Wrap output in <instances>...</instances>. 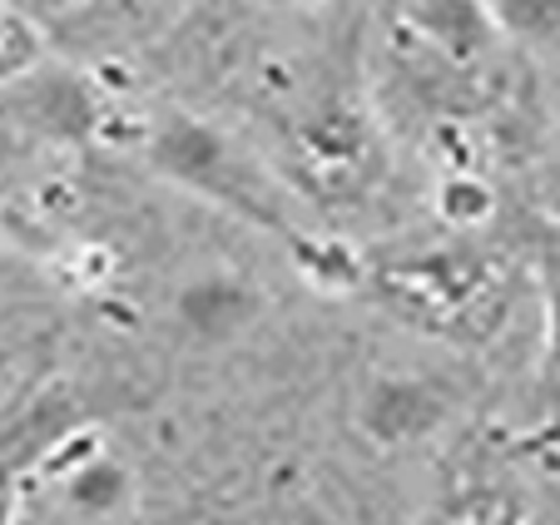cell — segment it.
I'll return each mask as SVG.
<instances>
[{
    "label": "cell",
    "instance_id": "1",
    "mask_svg": "<svg viewBox=\"0 0 560 525\" xmlns=\"http://www.w3.org/2000/svg\"><path fill=\"white\" fill-rule=\"evenodd\" d=\"M149 164L170 184L219 203V209L244 213L264 229H283L278 189L268 184V174L209 119L164 115L149 129Z\"/></svg>",
    "mask_w": 560,
    "mask_h": 525
},
{
    "label": "cell",
    "instance_id": "2",
    "mask_svg": "<svg viewBox=\"0 0 560 525\" xmlns=\"http://www.w3.org/2000/svg\"><path fill=\"white\" fill-rule=\"evenodd\" d=\"M164 317H170V332H179L189 347H233L264 327L268 288L238 262L203 258L170 283Z\"/></svg>",
    "mask_w": 560,
    "mask_h": 525
},
{
    "label": "cell",
    "instance_id": "3",
    "mask_svg": "<svg viewBox=\"0 0 560 525\" xmlns=\"http://www.w3.org/2000/svg\"><path fill=\"white\" fill-rule=\"evenodd\" d=\"M452 392L417 368H372L352 392V427L377 452H412L442 436L452 421Z\"/></svg>",
    "mask_w": 560,
    "mask_h": 525
},
{
    "label": "cell",
    "instance_id": "4",
    "mask_svg": "<svg viewBox=\"0 0 560 525\" xmlns=\"http://www.w3.org/2000/svg\"><path fill=\"white\" fill-rule=\"evenodd\" d=\"M45 471H50L55 501L70 521L85 525H115L135 511L139 501V471L125 452H115L109 442L90 436V431H70L50 456H45Z\"/></svg>",
    "mask_w": 560,
    "mask_h": 525
},
{
    "label": "cell",
    "instance_id": "5",
    "mask_svg": "<svg viewBox=\"0 0 560 525\" xmlns=\"http://www.w3.org/2000/svg\"><path fill=\"white\" fill-rule=\"evenodd\" d=\"M0 109L35 139V144H74L85 139L100 119V105L85 84L65 70H35L25 80H15L5 95H0Z\"/></svg>",
    "mask_w": 560,
    "mask_h": 525
},
{
    "label": "cell",
    "instance_id": "6",
    "mask_svg": "<svg viewBox=\"0 0 560 525\" xmlns=\"http://www.w3.org/2000/svg\"><path fill=\"white\" fill-rule=\"evenodd\" d=\"M491 21L536 50H560V0H487Z\"/></svg>",
    "mask_w": 560,
    "mask_h": 525
},
{
    "label": "cell",
    "instance_id": "7",
    "mask_svg": "<svg viewBox=\"0 0 560 525\" xmlns=\"http://www.w3.org/2000/svg\"><path fill=\"white\" fill-rule=\"evenodd\" d=\"M31 144H35V139L25 135V129L15 125V119L5 115V109H0V194L21 184L25 159H31Z\"/></svg>",
    "mask_w": 560,
    "mask_h": 525
},
{
    "label": "cell",
    "instance_id": "8",
    "mask_svg": "<svg viewBox=\"0 0 560 525\" xmlns=\"http://www.w3.org/2000/svg\"><path fill=\"white\" fill-rule=\"evenodd\" d=\"M550 382L560 387V248L550 253Z\"/></svg>",
    "mask_w": 560,
    "mask_h": 525
},
{
    "label": "cell",
    "instance_id": "9",
    "mask_svg": "<svg viewBox=\"0 0 560 525\" xmlns=\"http://www.w3.org/2000/svg\"><path fill=\"white\" fill-rule=\"evenodd\" d=\"M21 515V466L0 456V525H15Z\"/></svg>",
    "mask_w": 560,
    "mask_h": 525
},
{
    "label": "cell",
    "instance_id": "10",
    "mask_svg": "<svg viewBox=\"0 0 560 525\" xmlns=\"http://www.w3.org/2000/svg\"><path fill=\"white\" fill-rule=\"evenodd\" d=\"M244 5L264 15H313V11H328L332 0H244Z\"/></svg>",
    "mask_w": 560,
    "mask_h": 525
},
{
    "label": "cell",
    "instance_id": "11",
    "mask_svg": "<svg viewBox=\"0 0 560 525\" xmlns=\"http://www.w3.org/2000/svg\"><path fill=\"white\" fill-rule=\"evenodd\" d=\"M462 525H521V515L511 505H487V511H471Z\"/></svg>",
    "mask_w": 560,
    "mask_h": 525
}]
</instances>
